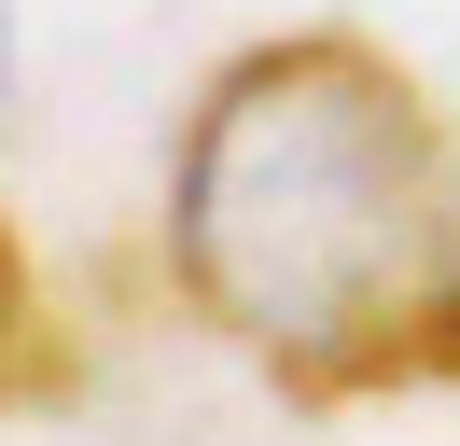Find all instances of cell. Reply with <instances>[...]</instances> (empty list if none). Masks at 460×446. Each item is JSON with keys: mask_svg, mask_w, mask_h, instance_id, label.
Wrapping results in <instances>:
<instances>
[{"mask_svg": "<svg viewBox=\"0 0 460 446\" xmlns=\"http://www.w3.org/2000/svg\"><path fill=\"white\" fill-rule=\"evenodd\" d=\"M168 279L279 405L460 390V139L391 42L279 28L181 112Z\"/></svg>", "mask_w": 460, "mask_h": 446, "instance_id": "cell-1", "label": "cell"}, {"mask_svg": "<svg viewBox=\"0 0 460 446\" xmlns=\"http://www.w3.org/2000/svg\"><path fill=\"white\" fill-rule=\"evenodd\" d=\"M29 390H57V321H42V279L0 223V405H29Z\"/></svg>", "mask_w": 460, "mask_h": 446, "instance_id": "cell-2", "label": "cell"}, {"mask_svg": "<svg viewBox=\"0 0 460 446\" xmlns=\"http://www.w3.org/2000/svg\"><path fill=\"white\" fill-rule=\"evenodd\" d=\"M0 84H14V14H0Z\"/></svg>", "mask_w": 460, "mask_h": 446, "instance_id": "cell-3", "label": "cell"}]
</instances>
